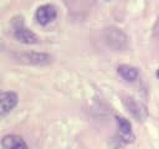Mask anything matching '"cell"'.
<instances>
[{
  "label": "cell",
  "mask_w": 159,
  "mask_h": 149,
  "mask_svg": "<svg viewBox=\"0 0 159 149\" xmlns=\"http://www.w3.org/2000/svg\"><path fill=\"white\" fill-rule=\"evenodd\" d=\"M104 40L107 45L114 50H123L127 46L128 37L123 31L117 27H109L104 30Z\"/></svg>",
  "instance_id": "obj_1"
},
{
  "label": "cell",
  "mask_w": 159,
  "mask_h": 149,
  "mask_svg": "<svg viewBox=\"0 0 159 149\" xmlns=\"http://www.w3.org/2000/svg\"><path fill=\"white\" fill-rule=\"evenodd\" d=\"M14 36L17 41L25 45H34L39 40L37 36L24 25L21 17L17 19V21H14Z\"/></svg>",
  "instance_id": "obj_2"
},
{
  "label": "cell",
  "mask_w": 159,
  "mask_h": 149,
  "mask_svg": "<svg viewBox=\"0 0 159 149\" xmlns=\"http://www.w3.org/2000/svg\"><path fill=\"white\" fill-rule=\"evenodd\" d=\"M123 103H124L127 111L137 120H144L148 117V109H147V107L143 103L138 102L135 98H133V97H125L123 99Z\"/></svg>",
  "instance_id": "obj_3"
},
{
  "label": "cell",
  "mask_w": 159,
  "mask_h": 149,
  "mask_svg": "<svg viewBox=\"0 0 159 149\" xmlns=\"http://www.w3.org/2000/svg\"><path fill=\"white\" fill-rule=\"evenodd\" d=\"M16 60L29 63V65H36V66H43L48 65L51 62V56L47 53H40V52H26V53H20L15 56Z\"/></svg>",
  "instance_id": "obj_4"
},
{
  "label": "cell",
  "mask_w": 159,
  "mask_h": 149,
  "mask_svg": "<svg viewBox=\"0 0 159 149\" xmlns=\"http://www.w3.org/2000/svg\"><path fill=\"white\" fill-rule=\"evenodd\" d=\"M56 16H57L56 7L53 5H50V4L39 6L37 10H36V14H35V17H36L37 22L42 26L52 22L56 19Z\"/></svg>",
  "instance_id": "obj_5"
},
{
  "label": "cell",
  "mask_w": 159,
  "mask_h": 149,
  "mask_svg": "<svg viewBox=\"0 0 159 149\" xmlns=\"http://www.w3.org/2000/svg\"><path fill=\"white\" fill-rule=\"evenodd\" d=\"M116 123L118 128V135L119 139L123 143H133L134 142V134L132 132V124L128 119L124 117H116Z\"/></svg>",
  "instance_id": "obj_6"
},
{
  "label": "cell",
  "mask_w": 159,
  "mask_h": 149,
  "mask_svg": "<svg viewBox=\"0 0 159 149\" xmlns=\"http://www.w3.org/2000/svg\"><path fill=\"white\" fill-rule=\"evenodd\" d=\"M17 104V94L15 92L5 91L0 94V115L5 117Z\"/></svg>",
  "instance_id": "obj_7"
},
{
  "label": "cell",
  "mask_w": 159,
  "mask_h": 149,
  "mask_svg": "<svg viewBox=\"0 0 159 149\" xmlns=\"http://www.w3.org/2000/svg\"><path fill=\"white\" fill-rule=\"evenodd\" d=\"M1 145L4 149H29L26 142L15 134L4 135L1 139Z\"/></svg>",
  "instance_id": "obj_8"
},
{
  "label": "cell",
  "mask_w": 159,
  "mask_h": 149,
  "mask_svg": "<svg viewBox=\"0 0 159 149\" xmlns=\"http://www.w3.org/2000/svg\"><path fill=\"white\" fill-rule=\"evenodd\" d=\"M117 73L127 82H134L139 76V71L129 65H119L117 67Z\"/></svg>",
  "instance_id": "obj_9"
},
{
  "label": "cell",
  "mask_w": 159,
  "mask_h": 149,
  "mask_svg": "<svg viewBox=\"0 0 159 149\" xmlns=\"http://www.w3.org/2000/svg\"><path fill=\"white\" fill-rule=\"evenodd\" d=\"M155 76H157V78H158V79H159V68H158V70H157V72H155Z\"/></svg>",
  "instance_id": "obj_10"
},
{
  "label": "cell",
  "mask_w": 159,
  "mask_h": 149,
  "mask_svg": "<svg viewBox=\"0 0 159 149\" xmlns=\"http://www.w3.org/2000/svg\"><path fill=\"white\" fill-rule=\"evenodd\" d=\"M157 32H158V35H159V21H158V30H157Z\"/></svg>",
  "instance_id": "obj_11"
}]
</instances>
